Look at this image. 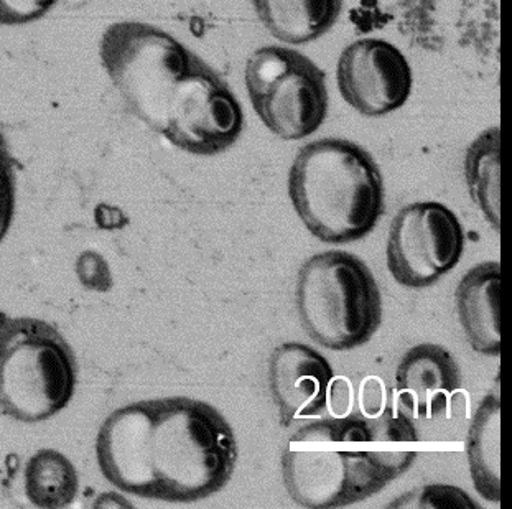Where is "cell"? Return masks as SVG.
I'll use <instances>...</instances> for the list:
<instances>
[{
	"label": "cell",
	"mask_w": 512,
	"mask_h": 509,
	"mask_svg": "<svg viewBox=\"0 0 512 509\" xmlns=\"http://www.w3.org/2000/svg\"><path fill=\"white\" fill-rule=\"evenodd\" d=\"M99 57L127 108L165 141L219 80L218 71L172 33L135 20L104 30Z\"/></svg>",
	"instance_id": "obj_3"
},
{
	"label": "cell",
	"mask_w": 512,
	"mask_h": 509,
	"mask_svg": "<svg viewBox=\"0 0 512 509\" xmlns=\"http://www.w3.org/2000/svg\"><path fill=\"white\" fill-rule=\"evenodd\" d=\"M78 384L70 343L40 318L0 322V412L25 424L48 421L68 407Z\"/></svg>",
	"instance_id": "obj_6"
},
{
	"label": "cell",
	"mask_w": 512,
	"mask_h": 509,
	"mask_svg": "<svg viewBox=\"0 0 512 509\" xmlns=\"http://www.w3.org/2000/svg\"><path fill=\"white\" fill-rule=\"evenodd\" d=\"M351 406H353V388L350 381L336 379L330 386L328 407L333 411V416H346L350 414Z\"/></svg>",
	"instance_id": "obj_22"
},
{
	"label": "cell",
	"mask_w": 512,
	"mask_h": 509,
	"mask_svg": "<svg viewBox=\"0 0 512 509\" xmlns=\"http://www.w3.org/2000/svg\"><path fill=\"white\" fill-rule=\"evenodd\" d=\"M78 276L88 289L106 292L111 287V274H109L108 262L104 261L99 254L84 253L78 259Z\"/></svg>",
	"instance_id": "obj_20"
},
{
	"label": "cell",
	"mask_w": 512,
	"mask_h": 509,
	"mask_svg": "<svg viewBox=\"0 0 512 509\" xmlns=\"http://www.w3.org/2000/svg\"><path fill=\"white\" fill-rule=\"evenodd\" d=\"M335 379L330 361L312 346L285 341L269 358V389L284 427L326 411Z\"/></svg>",
	"instance_id": "obj_10"
},
{
	"label": "cell",
	"mask_w": 512,
	"mask_h": 509,
	"mask_svg": "<svg viewBox=\"0 0 512 509\" xmlns=\"http://www.w3.org/2000/svg\"><path fill=\"white\" fill-rule=\"evenodd\" d=\"M290 203L322 243L366 238L384 213V178L356 142L325 137L303 145L289 170Z\"/></svg>",
	"instance_id": "obj_4"
},
{
	"label": "cell",
	"mask_w": 512,
	"mask_h": 509,
	"mask_svg": "<svg viewBox=\"0 0 512 509\" xmlns=\"http://www.w3.org/2000/svg\"><path fill=\"white\" fill-rule=\"evenodd\" d=\"M499 262H481L466 272L455 290L458 320L471 348L485 356L501 355Z\"/></svg>",
	"instance_id": "obj_12"
},
{
	"label": "cell",
	"mask_w": 512,
	"mask_h": 509,
	"mask_svg": "<svg viewBox=\"0 0 512 509\" xmlns=\"http://www.w3.org/2000/svg\"><path fill=\"white\" fill-rule=\"evenodd\" d=\"M80 477L70 458L58 450H38L25 467V495L33 506L61 509L76 500Z\"/></svg>",
	"instance_id": "obj_16"
},
{
	"label": "cell",
	"mask_w": 512,
	"mask_h": 509,
	"mask_svg": "<svg viewBox=\"0 0 512 509\" xmlns=\"http://www.w3.org/2000/svg\"><path fill=\"white\" fill-rule=\"evenodd\" d=\"M471 200L494 231H501V131L498 126L481 132L468 145L463 160Z\"/></svg>",
	"instance_id": "obj_15"
},
{
	"label": "cell",
	"mask_w": 512,
	"mask_h": 509,
	"mask_svg": "<svg viewBox=\"0 0 512 509\" xmlns=\"http://www.w3.org/2000/svg\"><path fill=\"white\" fill-rule=\"evenodd\" d=\"M387 508L409 509H481L466 491L458 486L432 485L419 486L407 491L387 505Z\"/></svg>",
	"instance_id": "obj_17"
},
{
	"label": "cell",
	"mask_w": 512,
	"mask_h": 509,
	"mask_svg": "<svg viewBox=\"0 0 512 509\" xmlns=\"http://www.w3.org/2000/svg\"><path fill=\"white\" fill-rule=\"evenodd\" d=\"M58 0H0V25L22 27L43 19Z\"/></svg>",
	"instance_id": "obj_19"
},
{
	"label": "cell",
	"mask_w": 512,
	"mask_h": 509,
	"mask_svg": "<svg viewBox=\"0 0 512 509\" xmlns=\"http://www.w3.org/2000/svg\"><path fill=\"white\" fill-rule=\"evenodd\" d=\"M460 386L457 360L447 348L435 343L412 346L397 365V407L412 419L432 421L447 416Z\"/></svg>",
	"instance_id": "obj_11"
},
{
	"label": "cell",
	"mask_w": 512,
	"mask_h": 509,
	"mask_svg": "<svg viewBox=\"0 0 512 509\" xmlns=\"http://www.w3.org/2000/svg\"><path fill=\"white\" fill-rule=\"evenodd\" d=\"M466 457L475 490L489 503H501V393L489 391L471 417Z\"/></svg>",
	"instance_id": "obj_14"
},
{
	"label": "cell",
	"mask_w": 512,
	"mask_h": 509,
	"mask_svg": "<svg viewBox=\"0 0 512 509\" xmlns=\"http://www.w3.org/2000/svg\"><path fill=\"white\" fill-rule=\"evenodd\" d=\"M295 302L308 337L331 351L366 345L381 327L378 282L366 262L345 251H325L303 262Z\"/></svg>",
	"instance_id": "obj_5"
},
{
	"label": "cell",
	"mask_w": 512,
	"mask_h": 509,
	"mask_svg": "<svg viewBox=\"0 0 512 509\" xmlns=\"http://www.w3.org/2000/svg\"><path fill=\"white\" fill-rule=\"evenodd\" d=\"M465 251L458 216L438 201H415L399 210L387 236V269L407 289H427L453 271Z\"/></svg>",
	"instance_id": "obj_8"
},
{
	"label": "cell",
	"mask_w": 512,
	"mask_h": 509,
	"mask_svg": "<svg viewBox=\"0 0 512 509\" xmlns=\"http://www.w3.org/2000/svg\"><path fill=\"white\" fill-rule=\"evenodd\" d=\"M17 167L4 132L0 131V243L9 233L15 213Z\"/></svg>",
	"instance_id": "obj_18"
},
{
	"label": "cell",
	"mask_w": 512,
	"mask_h": 509,
	"mask_svg": "<svg viewBox=\"0 0 512 509\" xmlns=\"http://www.w3.org/2000/svg\"><path fill=\"white\" fill-rule=\"evenodd\" d=\"M419 432L399 407L378 416L313 417L282 452V478L295 505L336 509L368 500L414 465Z\"/></svg>",
	"instance_id": "obj_2"
},
{
	"label": "cell",
	"mask_w": 512,
	"mask_h": 509,
	"mask_svg": "<svg viewBox=\"0 0 512 509\" xmlns=\"http://www.w3.org/2000/svg\"><path fill=\"white\" fill-rule=\"evenodd\" d=\"M244 85L254 113L282 141L307 139L328 116L325 73L289 45H267L252 52L244 68Z\"/></svg>",
	"instance_id": "obj_7"
},
{
	"label": "cell",
	"mask_w": 512,
	"mask_h": 509,
	"mask_svg": "<svg viewBox=\"0 0 512 509\" xmlns=\"http://www.w3.org/2000/svg\"><path fill=\"white\" fill-rule=\"evenodd\" d=\"M341 98L364 117H384L404 108L414 86L404 53L384 38L364 37L341 52L336 65Z\"/></svg>",
	"instance_id": "obj_9"
},
{
	"label": "cell",
	"mask_w": 512,
	"mask_h": 509,
	"mask_svg": "<svg viewBox=\"0 0 512 509\" xmlns=\"http://www.w3.org/2000/svg\"><path fill=\"white\" fill-rule=\"evenodd\" d=\"M264 29L295 47L317 42L335 27L345 0H251Z\"/></svg>",
	"instance_id": "obj_13"
},
{
	"label": "cell",
	"mask_w": 512,
	"mask_h": 509,
	"mask_svg": "<svg viewBox=\"0 0 512 509\" xmlns=\"http://www.w3.org/2000/svg\"><path fill=\"white\" fill-rule=\"evenodd\" d=\"M386 409V396L384 386L378 378H369L363 381L359 388V412L364 416H378Z\"/></svg>",
	"instance_id": "obj_21"
},
{
	"label": "cell",
	"mask_w": 512,
	"mask_h": 509,
	"mask_svg": "<svg viewBox=\"0 0 512 509\" xmlns=\"http://www.w3.org/2000/svg\"><path fill=\"white\" fill-rule=\"evenodd\" d=\"M103 477L145 500L195 503L223 490L238 465V440L223 414L191 397L116 409L96 440Z\"/></svg>",
	"instance_id": "obj_1"
}]
</instances>
